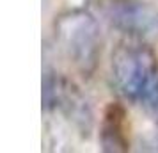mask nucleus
<instances>
[{"instance_id": "f257e3e1", "label": "nucleus", "mask_w": 158, "mask_h": 153, "mask_svg": "<svg viewBox=\"0 0 158 153\" xmlns=\"http://www.w3.org/2000/svg\"><path fill=\"white\" fill-rule=\"evenodd\" d=\"M110 75L126 100L140 103L158 82V57L142 43H123L112 53Z\"/></svg>"}, {"instance_id": "f03ea898", "label": "nucleus", "mask_w": 158, "mask_h": 153, "mask_svg": "<svg viewBox=\"0 0 158 153\" xmlns=\"http://www.w3.org/2000/svg\"><path fill=\"white\" fill-rule=\"evenodd\" d=\"M55 37L66 57L82 73H93L101 52L100 25L85 11H69L57 18Z\"/></svg>"}, {"instance_id": "7ed1b4c3", "label": "nucleus", "mask_w": 158, "mask_h": 153, "mask_svg": "<svg viewBox=\"0 0 158 153\" xmlns=\"http://www.w3.org/2000/svg\"><path fill=\"white\" fill-rule=\"evenodd\" d=\"M105 16L114 29L131 37H146L158 32V11L142 0H110Z\"/></svg>"}, {"instance_id": "20e7f679", "label": "nucleus", "mask_w": 158, "mask_h": 153, "mask_svg": "<svg viewBox=\"0 0 158 153\" xmlns=\"http://www.w3.org/2000/svg\"><path fill=\"white\" fill-rule=\"evenodd\" d=\"M100 137L103 151H128L130 142L126 137V112L119 103H110L105 109Z\"/></svg>"}, {"instance_id": "39448f33", "label": "nucleus", "mask_w": 158, "mask_h": 153, "mask_svg": "<svg viewBox=\"0 0 158 153\" xmlns=\"http://www.w3.org/2000/svg\"><path fill=\"white\" fill-rule=\"evenodd\" d=\"M140 105H142L144 110L149 114L151 119L158 125V82H156V86L146 95V98L140 102Z\"/></svg>"}]
</instances>
